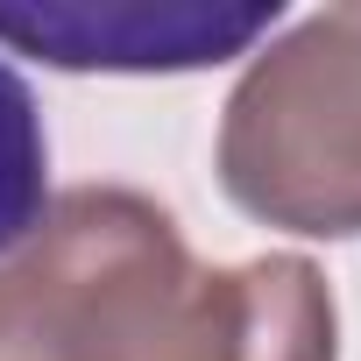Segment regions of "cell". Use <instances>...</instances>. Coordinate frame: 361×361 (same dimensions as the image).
Returning <instances> with one entry per match:
<instances>
[{
  "label": "cell",
  "instance_id": "1",
  "mask_svg": "<svg viewBox=\"0 0 361 361\" xmlns=\"http://www.w3.org/2000/svg\"><path fill=\"white\" fill-rule=\"evenodd\" d=\"M0 361H340V312L305 255L206 269L156 199L78 185L0 262Z\"/></svg>",
  "mask_w": 361,
  "mask_h": 361
},
{
  "label": "cell",
  "instance_id": "2",
  "mask_svg": "<svg viewBox=\"0 0 361 361\" xmlns=\"http://www.w3.org/2000/svg\"><path fill=\"white\" fill-rule=\"evenodd\" d=\"M227 199L283 234H361V8L305 15L262 43L220 121Z\"/></svg>",
  "mask_w": 361,
  "mask_h": 361
},
{
  "label": "cell",
  "instance_id": "3",
  "mask_svg": "<svg viewBox=\"0 0 361 361\" xmlns=\"http://www.w3.org/2000/svg\"><path fill=\"white\" fill-rule=\"evenodd\" d=\"M283 22L276 0L206 8V0H64V8H0V43L57 71H206L248 57Z\"/></svg>",
  "mask_w": 361,
  "mask_h": 361
},
{
  "label": "cell",
  "instance_id": "4",
  "mask_svg": "<svg viewBox=\"0 0 361 361\" xmlns=\"http://www.w3.org/2000/svg\"><path fill=\"white\" fill-rule=\"evenodd\" d=\"M50 213V135L29 78L0 57V262Z\"/></svg>",
  "mask_w": 361,
  "mask_h": 361
},
{
  "label": "cell",
  "instance_id": "5",
  "mask_svg": "<svg viewBox=\"0 0 361 361\" xmlns=\"http://www.w3.org/2000/svg\"><path fill=\"white\" fill-rule=\"evenodd\" d=\"M354 8H361V0H354Z\"/></svg>",
  "mask_w": 361,
  "mask_h": 361
}]
</instances>
